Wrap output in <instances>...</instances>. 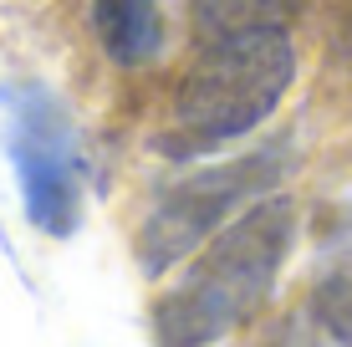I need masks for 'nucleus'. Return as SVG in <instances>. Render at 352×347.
Listing matches in <instances>:
<instances>
[{
    "label": "nucleus",
    "mask_w": 352,
    "mask_h": 347,
    "mask_svg": "<svg viewBox=\"0 0 352 347\" xmlns=\"http://www.w3.org/2000/svg\"><path fill=\"white\" fill-rule=\"evenodd\" d=\"M281 347H352V266L311 291L307 312L291 322Z\"/></svg>",
    "instance_id": "423d86ee"
},
{
    "label": "nucleus",
    "mask_w": 352,
    "mask_h": 347,
    "mask_svg": "<svg viewBox=\"0 0 352 347\" xmlns=\"http://www.w3.org/2000/svg\"><path fill=\"white\" fill-rule=\"evenodd\" d=\"M92 31L113 67H143L164 46L159 0H92Z\"/></svg>",
    "instance_id": "39448f33"
},
{
    "label": "nucleus",
    "mask_w": 352,
    "mask_h": 347,
    "mask_svg": "<svg viewBox=\"0 0 352 347\" xmlns=\"http://www.w3.org/2000/svg\"><path fill=\"white\" fill-rule=\"evenodd\" d=\"M6 153L21 174L26 214L41 230L67 235L77 225V169H72V128L46 92L6 98Z\"/></svg>",
    "instance_id": "20e7f679"
},
{
    "label": "nucleus",
    "mask_w": 352,
    "mask_h": 347,
    "mask_svg": "<svg viewBox=\"0 0 352 347\" xmlns=\"http://www.w3.org/2000/svg\"><path fill=\"white\" fill-rule=\"evenodd\" d=\"M291 240H296V205L286 194H265L240 220H230L194 260V271L159 302L153 312L159 347H214L230 327H240L271 296Z\"/></svg>",
    "instance_id": "f257e3e1"
},
{
    "label": "nucleus",
    "mask_w": 352,
    "mask_h": 347,
    "mask_svg": "<svg viewBox=\"0 0 352 347\" xmlns=\"http://www.w3.org/2000/svg\"><path fill=\"white\" fill-rule=\"evenodd\" d=\"M296 77V46L286 26L230 31L204 41L194 67L174 87V133L168 153H204L230 138H245L276 113Z\"/></svg>",
    "instance_id": "f03ea898"
},
{
    "label": "nucleus",
    "mask_w": 352,
    "mask_h": 347,
    "mask_svg": "<svg viewBox=\"0 0 352 347\" xmlns=\"http://www.w3.org/2000/svg\"><path fill=\"white\" fill-rule=\"evenodd\" d=\"M276 174H281L276 153H250L240 164H225V169H210V174H194L184 184H174L148 210V220L138 230V271L143 276H164L168 266H179L194 245L210 240L230 214L250 194H261Z\"/></svg>",
    "instance_id": "7ed1b4c3"
},
{
    "label": "nucleus",
    "mask_w": 352,
    "mask_h": 347,
    "mask_svg": "<svg viewBox=\"0 0 352 347\" xmlns=\"http://www.w3.org/2000/svg\"><path fill=\"white\" fill-rule=\"evenodd\" d=\"M307 0H194V31L204 41L230 31H261V26H286Z\"/></svg>",
    "instance_id": "0eeeda50"
}]
</instances>
